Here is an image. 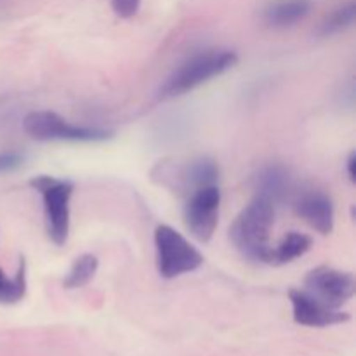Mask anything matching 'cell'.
Segmentation results:
<instances>
[{"instance_id":"cell-19","label":"cell","mask_w":356,"mask_h":356,"mask_svg":"<svg viewBox=\"0 0 356 356\" xmlns=\"http://www.w3.org/2000/svg\"><path fill=\"white\" fill-rule=\"evenodd\" d=\"M355 167H356V153L351 152L350 156H348V162H346V169H348V176H350V181L356 179V172H355Z\"/></svg>"},{"instance_id":"cell-10","label":"cell","mask_w":356,"mask_h":356,"mask_svg":"<svg viewBox=\"0 0 356 356\" xmlns=\"http://www.w3.org/2000/svg\"><path fill=\"white\" fill-rule=\"evenodd\" d=\"M294 209L313 229L329 235L334 229V205L327 193L320 190H302L296 195Z\"/></svg>"},{"instance_id":"cell-9","label":"cell","mask_w":356,"mask_h":356,"mask_svg":"<svg viewBox=\"0 0 356 356\" xmlns=\"http://www.w3.org/2000/svg\"><path fill=\"white\" fill-rule=\"evenodd\" d=\"M289 299L292 305L294 322L305 327H330L339 325L350 320V315L337 308H330L325 302L316 299L308 291H291Z\"/></svg>"},{"instance_id":"cell-18","label":"cell","mask_w":356,"mask_h":356,"mask_svg":"<svg viewBox=\"0 0 356 356\" xmlns=\"http://www.w3.org/2000/svg\"><path fill=\"white\" fill-rule=\"evenodd\" d=\"M23 163V156L16 152L0 153V174L10 172Z\"/></svg>"},{"instance_id":"cell-3","label":"cell","mask_w":356,"mask_h":356,"mask_svg":"<svg viewBox=\"0 0 356 356\" xmlns=\"http://www.w3.org/2000/svg\"><path fill=\"white\" fill-rule=\"evenodd\" d=\"M155 249L159 273L167 280L197 271L204 263L200 250L167 225L155 229Z\"/></svg>"},{"instance_id":"cell-6","label":"cell","mask_w":356,"mask_h":356,"mask_svg":"<svg viewBox=\"0 0 356 356\" xmlns=\"http://www.w3.org/2000/svg\"><path fill=\"white\" fill-rule=\"evenodd\" d=\"M153 177L170 190L191 193L198 188L218 184L219 169L212 159L198 156L184 163H159Z\"/></svg>"},{"instance_id":"cell-11","label":"cell","mask_w":356,"mask_h":356,"mask_svg":"<svg viewBox=\"0 0 356 356\" xmlns=\"http://www.w3.org/2000/svg\"><path fill=\"white\" fill-rule=\"evenodd\" d=\"M309 10V0H271L264 6L263 19L273 28H287L305 19Z\"/></svg>"},{"instance_id":"cell-5","label":"cell","mask_w":356,"mask_h":356,"mask_svg":"<svg viewBox=\"0 0 356 356\" xmlns=\"http://www.w3.org/2000/svg\"><path fill=\"white\" fill-rule=\"evenodd\" d=\"M23 129L37 141H79L103 143L113 138V132L99 127L72 125L54 111H31L24 117Z\"/></svg>"},{"instance_id":"cell-16","label":"cell","mask_w":356,"mask_h":356,"mask_svg":"<svg viewBox=\"0 0 356 356\" xmlns=\"http://www.w3.org/2000/svg\"><path fill=\"white\" fill-rule=\"evenodd\" d=\"M355 19H356V3L355 2L344 3V6L337 7L334 13H330L329 16L323 19L322 26H320V33H322L323 37H330V35L341 33V31L353 26Z\"/></svg>"},{"instance_id":"cell-2","label":"cell","mask_w":356,"mask_h":356,"mask_svg":"<svg viewBox=\"0 0 356 356\" xmlns=\"http://www.w3.org/2000/svg\"><path fill=\"white\" fill-rule=\"evenodd\" d=\"M236 63L238 56L228 49H209L198 52L184 61L179 68L174 70L172 75H169L160 89V97L167 99V97H177L191 92L202 83L235 68Z\"/></svg>"},{"instance_id":"cell-12","label":"cell","mask_w":356,"mask_h":356,"mask_svg":"<svg viewBox=\"0 0 356 356\" xmlns=\"http://www.w3.org/2000/svg\"><path fill=\"white\" fill-rule=\"evenodd\" d=\"M257 197H263L277 205L284 200L291 191V177L287 170L280 165H270L259 172L256 177Z\"/></svg>"},{"instance_id":"cell-15","label":"cell","mask_w":356,"mask_h":356,"mask_svg":"<svg viewBox=\"0 0 356 356\" xmlns=\"http://www.w3.org/2000/svg\"><path fill=\"white\" fill-rule=\"evenodd\" d=\"M97 266H99V261L92 254H83V256L76 257L63 282L65 289L73 291V289H80L89 284L96 275Z\"/></svg>"},{"instance_id":"cell-7","label":"cell","mask_w":356,"mask_h":356,"mask_svg":"<svg viewBox=\"0 0 356 356\" xmlns=\"http://www.w3.org/2000/svg\"><path fill=\"white\" fill-rule=\"evenodd\" d=\"M221 191L218 184L198 188L191 191L184 207L186 228L198 242L207 243L218 228Z\"/></svg>"},{"instance_id":"cell-13","label":"cell","mask_w":356,"mask_h":356,"mask_svg":"<svg viewBox=\"0 0 356 356\" xmlns=\"http://www.w3.org/2000/svg\"><path fill=\"white\" fill-rule=\"evenodd\" d=\"M312 236L299 232H291L278 242V245L271 247L270 256H268L266 264L273 266H282V264L292 263L298 257H302L309 249H312Z\"/></svg>"},{"instance_id":"cell-4","label":"cell","mask_w":356,"mask_h":356,"mask_svg":"<svg viewBox=\"0 0 356 356\" xmlns=\"http://www.w3.org/2000/svg\"><path fill=\"white\" fill-rule=\"evenodd\" d=\"M30 186L38 191L44 200L49 236L56 245H65L70 233V200L73 195V183L52 176H35L30 179Z\"/></svg>"},{"instance_id":"cell-1","label":"cell","mask_w":356,"mask_h":356,"mask_svg":"<svg viewBox=\"0 0 356 356\" xmlns=\"http://www.w3.org/2000/svg\"><path fill=\"white\" fill-rule=\"evenodd\" d=\"M275 222V204L257 197L236 216L229 229L233 245L243 257L256 263H268L270 235Z\"/></svg>"},{"instance_id":"cell-8","label":"cell","mask_w":356,"mask_h":356,"mask_svg":"<svg viewBox=\"0 0 356 356\" xmlns=\"http://www.w3.org/2000/svg\"><path fill=\"white\" fill-rule=\"evenodd\" d=\"M306 291L330 308L346 305L356 292V282L353 273L334 270L329 266H318L306 275Z\"/></svg>"},{"instance_id":"cell-17","label":"cell","mask_w":356,"mask_h":356,"mask_svg":"<svg viewBox=\"0 0 356 356\" xmlns=\"http://www.w3.org/2000/svg\"><path fill=\"white\" fill-rule=\"evenodd\" d=\"M139 7H141V0H111V9L118 17H124V19L136 16Z\"/></svg>"},{"instance_id":"cell-14","label":"cell","mask_w":356,"mask_h":356,"mask_svg":"<svg viewBox=\"0 0 356 356\" xmlns=\"http://www.w3.org/2000/svg\"><path fill=\"white\" fill-rule=\"evenodd\" d=\"M26 294V263L21 259L14 277H7L0 268V305H16Z\"/></svg>"}]
</instances>
